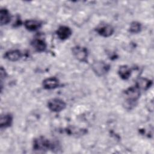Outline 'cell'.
Here are the masks:
<instances>
[{
	"instance_id": "10",
	"label": "cell",
	"mask_w": 154,
	"mask_h": 154,
	"mask_svg": "<svg viewBox=\"0 0 154 154\" xmlns=\"http://www.w3.org/2000/svg\"><path fill=\"white\" fill-rule=\"evenodd\" d=\"M22 56V52L18 49L8 51L4 54V58L10 61H17L20 59Z\"/></svg>"
},
{
	"instance_id": "1",
	"label": "cell",
	"mask_w": 154,
	"mask_h": 154,
	"mask_svg": "<svg viewBox=\"0 0 154 154\" xmlns=\"http://www.w3.org/2000/svg\"><path fill=\"white\" fill-rule=\"evenodd\" d=\"M53 144L44 137H39L33 141V149L37 151H46L52 149Z\"/></svg>"
},
{
	"instance_id": "16",
	"label": "cell",
	"mask_w": 154,
	"mask_h": 154,
	"mask_svg": "<svg viewBox=\"0 0 154 154\" xmlns=\"http://www.w3.org/2000/svg\"><path fill=\"white\" fill-rule=\"evenodd\" d=\"M141 24L137 22V21H134L131 22L129 26V31L131 33L137 34L141 31Z\"/></svg>"
},
{
	"instance_id": "3",
	"label": "cell",
	"mask_w": 154,
	"mask_h": 154,
	"mask_svg": "<svg viewBox=\"0 0 154 154\" xmlns=\"http://www.w3.org/2000/svg\"><path fill=\"white\" fill-rule=\"evenodd\" d=\"M91 68L96 75L100 76L105 75L109 72L110 66L103 61H97L93 63Z\"/></svg>"
},
{
	"instance_id": "12",
	"label": "cell",
	"mask_w": 154,
	"mask_h": 154,
	"mask_svg": "<svg viewBox=\"0 0 154 154\" xmlns=\"http://www.w3.org/2000/svg\"><path fill=\"white\" fill-rule=\"evenodd\" d=\"M24 26L27 30L30 31H34L37 30L41 27L42 23L37 20H26L24 22Z\"/></svg>"
},
{
	"instance_id": "2",
	"label": "cell",
	"mask_w": 154,
	"mask_h": 154,
	"mask_svg": "<svg viewBox=\"0 0 154 154\" xmlns=\"http://www.w3.org/2000/svg\"><path fill=\"white\" fill-rule=\"evenodd\" d=\"M123 93L126 101L131 104L137 102L140 96V90L135 85L128 88Z\"/></svg>"
},
{
	"instance_id": "6",
	"label": "cell",
	"mask_w": 154,
	"mask_h": 154,
	"mask_svg": "<svg viewBox=\"0 0 154 154\" xmlns=\"http://www.w3.org/2000/svg\"><path fill=\"white\" fill-rule=\"evenodd\" d=\"M96 31L100 36L108 37L113 34L114 29L112 26L109 24H101L96 28Z\"/></svg>"
},
{
	"instance_id": "13",
	"label": "cell",
	"mask_w": 154,
	"mask_h": 154,
	"mask_svg": "<svg viewBox=\"0 0 154 154\" xmlns=\"http://www.w3.org/2000/svg\"><path fill=\"white\" fill-rule=\"evenodd\" d=\"M13 122V117L10 114H4L1 116L0 126L1 128L10 127Z\"/></svg>"
},
{
	"instance_id": "9",
	"label": "cell",
	"mask_w": 154,
	"mask_h": 154,
	"mask_svg": "<svg viewBox=\"0 0 154 154\" xmlns=\"http://www.w3.org/2000/svg\"><path fill=\"white\" fill-rule=\"evenodd\" d=\"M31 45L37 52H43L47 47V45L44 39L41 38H35L31 42Z\"/></svg>"
},
{
	"instance_id": "7",
	"label": "cell",
	"mask_w": 154,
	"mask_h": 154,
	"mask_svg": "<svg viewBox=\"0 0 154 154\" xmlns=\"http://www.w3.org/2000/svg\"><path fill=\"white\" fill-rule=\"evenodd\" d=\"M42 85L45 89H55L60 86V81L56 77H49L43 81Z\"/></svg>"
},
{
	"instance_id": "15",
	"label": "cell",
	"mask_w": 154,
	"mask_h": 154,
	"mask_svg": "<svg viewBox=\"0 0 154 154\" xmlns=\"http://www.w3.org/2000/svg\"><path fill=\"white\" fill-rule=\"evenodd\" d=\"M118 74L122 79L126 80L129 79L131 75V69L126 65L121 66L119 68Z\"/></svg>"
},
{
	"instance_id": "5",
	"label": "cell",
	"mask_w": 154,
	"mask_h": 154,
	"mask_svg": "<svg viewBox=\"0 0 154 154\" xmlns=\"http://www.w3.org/2000/svg\"><path fill=\"white\" fill-rule=\"evenodd\" d=\"M72 51L74 57L79 61L86 62L88 57V51L87 48L80 46H76L72 49Z\"/></svg>"
},
{
	"instance_id": "8",
	"label": "cell",
	"mask_w": 154,
	"mask_h": 154,
	"mask_svg": "<svg viewBox=\"0 0 154 154\" xmlns=\"http://www.w3.org/2000/svg\"><path fill=\"white\" fill-rule=\"evenodd\" d=\"M71 29L67 26H60L56 31V34L58 37L61 40H65L68 39L72 35Z\"/></svg>"
},
{
	"instance_id": "11",
	"label": "cell",
	"mask_w": 154,
	"mask_h": 154,
	"mask_svg": "<svg viewBox=\"0 0 154 154\" xmlns=\"http://www.w3.org/2000/svg\"><path fill=\"white\" fill-rule=\"evenodd\" d=\"M152 85V81L146 78H140L137 81L135 85L140 90H147Z\"/></svg>"
},
{
	"instance_id": "4",
	"label": "cell",
	"mask_w": 154,
	"mask_h": 154,
	"mask_svg": "<svg viewBox=\"0 0 154 154\" xmlns=\"http://www.w3.org/2000/svg\"><path fill=\"white\" fill-rule=\"evenodd\" d=\"M48 108L52 112H60L64 109L66 107V102L59 98L50 99L48 102Z\"/></svg>"
},
{
	"instance_id": "14",
	"label": "cell",
	"mask_w": 154,
	"mask_h": 154,
	"mask_svg": "<svg viewBox=\"0 0 154 154\" xmlns=\"http://www.w3.org/2000/svg\"><path fill=\"white\" fill-rule=\"evenodd\" d=\"M11 14L6 8H1L0 10V23L1 25L8 24L11 20Z\"/></svg>"
}]
</instances>
